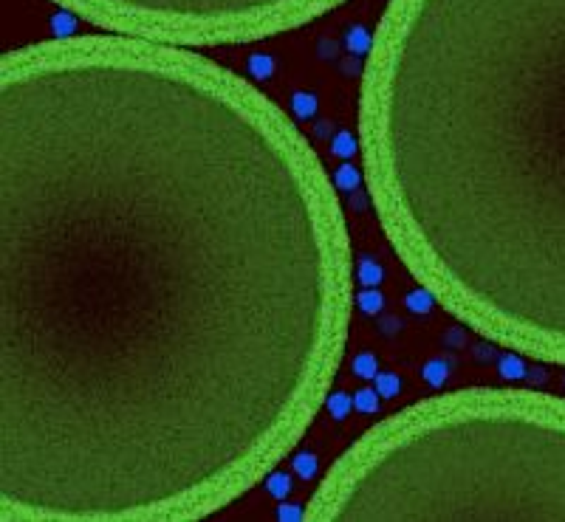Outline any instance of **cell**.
<instances>
[{"instance_id": "4", "label": "cell", "mask_w": 565, "mask_h": 522, "mask_svg": "<svg viewBox=\"0 0 565 522\" xmlns=\"http://www.w3.org/2000/svg\"><path fill=\"white\" fill-rule=\"evenodd\" d=\"M294 110H297L300 116H311V113L317 110L314 96H311V94H297V96H294Z\"/></svg>"}, {"instance_id": "15", "label": "cell", "mask_w": 565, "mask_h": 522, "mask_svg": "<svg viewBox=\"0 0 565 522\" xmlns=\"http://www.w3.org/2000/svg\"><path fill=\"white\" fill-rule=\"evenodd\" d=\"M339 184H342V189H353L357 187V173H353L350 167H342L339 170Z\"/></svg>"}, {"instance_id": "5", "label": "cell", "mask_w": 565, "mask_h": 522, "mask_svg": "<svg viewBox=\"0 0 565 522\" xmlns=\"http://www.w3.org/2000/svg\"><path fill=\"white\" fill-rule=\"evenodd\" d=\"M334 153L342 156V159L353 153V138H350V133H339V136L334 138Z\"/></svg>"}, {"instance_id": "11", "label": "cell", "mask_w": 565, "mask_h": 522, "mask_svg": "<svg viewBox=\"0 0 565 522\" xmlns=\"http://www.w3.org/2000/svg\"><path fill=\"white\" fill-rule=\"evenodd\" d=\"M376 396H379V393H373V390H362V393L357 396V407L365 409V412L376 409Z\"/></svg>"}, {"instance_id": "1", "label": "cell", "mask_w": 565, "mask_h": 522, "mask_svg": "<svg viewBox=\"0 0 565 522\" xmlns=\"http://www.w3.org/2000/svg\"><path fill=\"white\" fill-rule=\"evenodd\" d=\"M376 40L512 102V333L565 364V0H390Z\"/></svg>"}, {"instance_id": "6", "label": "cell", "mask_w": 565, "mask_h": 522, "mask_svg": "<svg viewBox=\"0 0 565 522\" xmlns=\"http://www.w3.org/2000/svg\"><path fill=\"white\" fill-rule=\"evenodd\" d=\"M353 367H357V372H359L362 379H373V376H376V361H373V356H359Z\"/></svg>"}, {"instance_id": "3", "label": "cell", "mask_w": 565, "mask_h": 522, "mask_svg": "<svg viewBox=\"0 0 565 522\" xmlns=\"http://www.w3.org/2000/svg\"><path fill=\"white\" fill-rule=\"evenodd\" d=\"M501 370H503L506 379H520L523 372H526V367H523L515 356H503V358H501Z\"/></svg>"}, {"instance_id": "7", "label": "cell", "mask_w": 565, "mask_h": 522, "mask_svg": "<svg viewBox=\"0 0 565 522\" xmlns=\"http://www.w3.org/2000/svg\"><path fill=\"white\" fill-rule=\"evenodd\" d=\"M447 379V364L444 361H430L427 364V382L430 384H441Z\"/></svg>"}, {"instance_id": "8", "label": "cell", "mask_w": 565, "mask_h": 522, "mask_svg": "<svg viewBox=\"0 0 565 522\" xmlns=\"http://www.w3.org/2000/svg\"><path fill=\"white\" fill-rule=\"evenodd\" d=\"M379 280H382V268L373 266V263H365L362 271H359V282H365V285H376Z\"/></svg>"}, {"instance_id": "14", "label": "cell", "mask_w": 565, "mask_h": 522, "mask_svg": "<svg viewBox=\"0 0 565 522\" xmlns=\"http://www.w3.org/2000/svg\"><path fill=\"white\" fill-rule=\"evenodd\" d=\"M314 469H317V461H314L311 455H300V458H297V472H300L303 477L314 474Z\"/></svg>"}, {"instance_id": "10", "label": "cell", "mask_w": 565, "mask_h": 522, "mask_svg": "<svg viewBox=\"0 0 565 522\" xmlns=\"http://www.w3.org/2000/svg\"><path fill=\"white\" fill-rule=\"evenodd\" d=\"M396 393H399V382H396L393 376H379V396L390 398V396H396Z\"/></svg>"}, {"instance_id": "12", "label": "cell", "mask_w": 565, "mask_h": 522, "mask_svg": "<svg viewBox=\"0 0 565 522\" xmlns=\"http://www.w3.org/2000/svg\"><path fill=\"white\" fill-rule=\"evenodd\" d=\"M407 303H410L413 311H421V314H424V311H430V303H433V300H430L427 293H413Z\"/></svg>"}, {"instance_id": "9", "label": "cell", "mask_w": 565, "mask_h": 522, "mask_svg": "<svg viewBox=\"0 0 565 522\" xmlns=\"http://www.w3.org/2000/svg\"><path fill=\"white\" fill-rule=\"evenodd\" d=\"M359 303H362V308H365L368 314H376V311L382 308V296H379L376 291H373V293L368 291V293H362V296H359Z\"/></svg>"}, {"instance_id": "2", "label": "cell", "mask_w": 565, "mask_h": 522, "mask_svg": "<svg viewBox=\"0 0 565 522\" xmlns=\"http://www.w3.org/2000/svg\"><path fill=\"white\" fill-rule=\"evenodd\" d=\"M119 31L178 40H243L297 26L339 0H57Z\"/></svg>"}, {"instance_id": "16", "label": "cell", "mask_w": 565, "mask_h": 522, "mask_svg": "<svg viewBox=\"0 0 565 522\" xmlns=\"http://www.w3.org/2000/svg\"><path fill=\"white\" fill-rule=\"evenodd\" d=\"M399 328H401V322L396 319V317H387V319H382V333H399Z\"/></svg>"}, {"instance_id": "13", "label": "cell", "mask_w": 565, "mask_h": 522, "mask_svg": "<svg viewBox=\"0 0 565 522\" xmlns=\"http://www.w3.org/2000/svg\"><path fill=\"white\" fill-rule=\"evenodd\" d=\"M328 407H331V412H334L336 418H342V415L350 409V401H348L345 396H334V398L328 401Z\"/></svg>"}]
</instances>
